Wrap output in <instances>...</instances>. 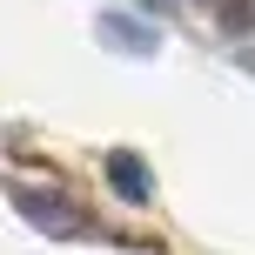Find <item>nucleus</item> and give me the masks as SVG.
Here are the masks:
<instances>
[{
  "instance_id": "obj_1",
  "label": "nucleus",
  "mask_w": 255,
  "mask_h": 255,
  "mask_svg": "<svg viewBox=\"0 0 255 255\" xmlns=\"http://www.w3.org/2000/svg\"><path fill=\"white\" fill-rule=\"evenodd\" d=\"M108 181H115V195H128V202H148V195H154L148 168H141L134 154H108Z\"/></svg>"
},
{
  "instance_id": "obj_2",
  "label": "nucleus",
  "mask_w": 255,
  "mask_h": 255,
  "mask_svg": "<svg viewBox=\"0 0 255 255\" xmlns=\"http://www.w3.org/2000/svg\"><path fill=\"white\" fill-rule=\"evenodd\" d=\"M20 208H27V222H34V229H61V235L74 229V215H61V208H67L61 195H20Z\"/></svg>"
},
{
  "instance_id": "obj_3",
  "label": "nucleus",
  "mask_w": 255,
  "mask_h": 255,
  "mask_svg": "<svg viewBox=\"0 0 255 255\" xmlns=\"http://www.w3.org/2000/svg\"><path fill=\"white\" fill-rule=\"evenodd\" d=\"M101 34H108V40H121L128 54H154V34H148V27H134V20H121V13H108Z\"/></svg>"
}]
</instances>
